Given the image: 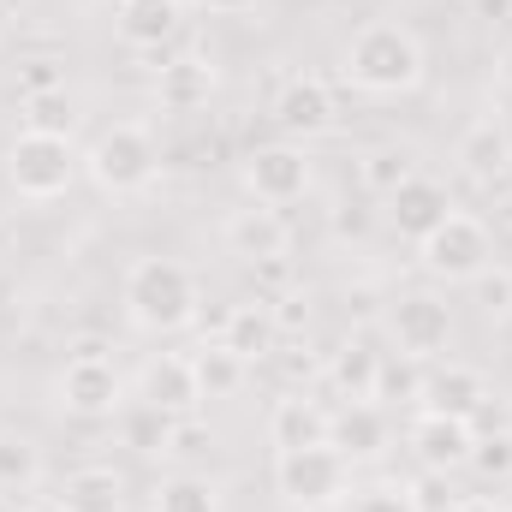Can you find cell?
<instances>
[{
    "instance_id": "1",
    "label": "cell",
    "mask_w": 512,
    "mask_h": 512,
    "mask_svg": "<svg viewBox=\"0 0 512 512\" xmlns=\"http://www.w3.org/2000/svg\"><path fill=\"white\" fill-rule=\"evenodd\" d=\"M120 304H126L131 328H143V334H179V328L197 322L203 286H197V274L179 256L143 251V256H131L126 274H120Z\"/></svg>"
},
{
    "instance_id": "2",
    "label": "cell",
    "mask_w": 512,
    "mask_h": 512,
    "mask_svg": "<svg viewBox=\"0 0 512 512\" xmlns=\"http://www.w3.org/2000/svg\"><path fill=\"white\" fill-rule=\"evenodd\" d=\"M340 72H346V84L364 90V96H405V90L423 84L429 54H423V42H417L411 24H399V18H370V24L352 30V42L340 48Z\"/></svg>"
},
{
    "instance_id": "3",
    "label": "cell",
    "mask_w": 512,
    "mask_h": 512,
    "mask_svg": "<svg viewBox=\"0 0 512 512\" xmlns=\"http://www.w3.org/2000/svg\"><path fill=\"white\" fill-rule=\"evenodd\" d=\"M274 495L292 512H334L352 501V459L328 441L316 447H274Z\"/></svg>"
},
{
    "instance_id": "4",
    "label": "cell",
    "mask_w": 512,
    "mask_h": 512,
    "mask_svg": "<svg viewBox=\"0 0 512 512\" xmlns=\"http://www.w3.org/2000/svg\"><path fill=\"white\" fill-rule=\"evenodd\" d=\"M84 173H90L108 197H137V191L155 185V173H161V149H155L149 126L120 120V126L96 131V143L84 149Z\"/></svg>"
},
{
    "instance_id": "5",
    "label": "cell",
    "mask_w": 512,
    "mask_h": 512,
    "mask_svg": "<svg viewBox=\"0 0 512 512\" xmlns=\"http://www.w3.org/2000/svg\"><path fill=\"white\" fill-rule=\"evenodd\" d=\"M84 155L72 149V137H48V131H18L6 143V185L24 203H54L72 191Z\"/></svg>"
},
{
    "instance_id": "6",
    "label": "cell",
    "mask_w": 512,
    "mask_h": 512,
    "mask_svg": "<svg viewBox=\"0 0 512 512\" xmlns=\"http://www.w3.org/2000/svg\"><path fill=\"white\" fill-rule=\"evenodd\" d=\"M54 399L72 417H120L126 411V376H120V364L108 358L102 340L72 346V358L54 376Z\"/></svg>"
},
{
    "instance_id": "7",
    "label": "cell",
    "mask_w": 512,
    "mask_h": 512,
    "mask_svg": "<svg viewBox=\"0 0 512 512\" xmlns=\"http://www.w3.org/2000/svg\"><path fill=\"white\" fill-rule=\"evenodd\" d=\"M489 262H495V239H489V227H483L477 215H465V209H453L435 233L417 239V268H423L429 280H447V286H471Z\"/></svg>"
},
{
    "instance_id": "8",
    "label": "cell",
    "mask_w": 512,
    "mask_h": 512,
    "mask_svg": "<svg viewBox=\"0 0 512 512\" xmlns=\"http://www.w3.org/2000/svg\"><path fill=\"white\" fill-rule=\"evenodd\" d=\"M310 179H316L310 149L292 143V137H280V143H256L251 155H245V191H251V203L286 209V203H298V197L310 191Z\"/></svg>"
},
{
    "instance_id": "9",
    "label": "cell",
    "mask_w": 512,
    "mask_h": 512,
    "mask_svg": "<svg viewBox=\"0 0 512 512\" xmlns=\"http://www.w3.org/2000/svg\"><path fill=\"white\" fill-rule=\"evenodd\" d=\"M387 334H393V346H399L405 358L435 364V358L447 352V340H453V310H447V298H435V292H399V298L387 304Z\"/></svg>"
},
{
    "instance_id": "10",
    "label": "cell",
    "mask_w": 512,
    "mask_h": 512,
    "mask_svg": "<svg viewBox=\"0 0 512 512\" xmlns=\"http://www.w3.org/2000/svg\"><path fill=\"white\" fill-rule=\"evenodd\" d=\"M405 441H411V459H417L423 471H435V477H453V471H465V465H471L477 423H465V417H447V411H423V405H417V417H411Z\"/></svg>"
},
{
    "instance_id": "11",
    "label": "cell",
    "mask_w": 512,
    "mask_h": 512,
    "mask_svg": "<svg viewBox=\"0 0 512 512\" xmlns=\"http://www.w3.org/2000/svg\"><path fill=\"white\" fill-rule=\"evenodd\" d=\"M334 120H340V102H334V84H328V78L298 72V78H286V84H280V96H274V126L286 131L292 143L322 137Z\"/></svg>"
},
{
    "instance_id": "12",
    "label": "cell",
    "mask_w": 512,
    "mask_h": 512,
    "mask_svg": "<svg viewBox=\"0 0 512 512\" xmlns=\"http://www.w3.org/2000/svg\"><path fill=\"white\" fill-rule=\"evenodd\" d=\"M221 245L227 256H239V262H280V256L292 251V227H286V215L280 209H268V203H245V209H233L227 221H221Z\"/></svg>"
},
{
    "instance_id": "13",
    "label": "cell",
    "mask_w": 512,
    "mask_h": 512,
    "mask_svg": "<svg viewBox=\"0 0 512 512\" xmlns=\"http://www.w3.org/2000/svg\"><path fill=\"white\" fill-rule=\"evenodd\" d=\"M382 203H387V227H393L399 239H411V245H417L423 233H435V227L459 209L453 191H447L441 179H429V173H411L399 191H387Z\"/></svg>"
},
{
    "instance_id": "14",
    "label": "cell",
    "mask_w": 512,
    "mask_h": 512,
    "mask_svg": "<svg viewBox=\"0 0 512 512\" xmlns=\"http://www.w3.org/2000/svg\"><path fill=\"white\" fill-rule=\"evenodd\" d=\"M453 161H459V173L465 179H477V185H495V179H507L512 173V126L507 114H477L471 126L459 131V143H453Z\"/></svg>"
},
{
    "instance_id": "15",
    "label": "cell",
    "mask_w": 512,
    "mask_h": 512,
    "mask_svg": "<svg viewBox=\"0 0 512 512\" xmlns=\"http://www.w3.org/2000/svg\"><path fill=\"white\" fill-rule=\"evenodd\" d=\"M137 399L155 405L161 417H191L203 405V387H197V364L185 352H155L143 370H137Z\"/></svg>"
},
{
    "instance_id": "16",
    "label": "cell",
    "mask_w": 512,
    "mask_h": 512,
    "mask_svg": "<svg viewBox=\"0 0 512 512\" xmlns=\"http://www.w3.org/2000/svg\"><path fill=\"white\" fill-rule=\"evenodd\" d=\"M423 411H447V417H465V423H477L489 405H495V387L483 370H471V364H429L423 370V399H417Z\"/></svg>"
},
{
    "instance_id": "17",
    "label": "cell",
    "mask_w": 512,
    "mask_h": 512,
    "mask_svg": "<svg viewBox=\"0 0 512 512\" xmlns=\"http://www.w3.org/2000/svg\"><path fill=\"white\" fill-rule=\"evenodd\" d=\"M387 441H393V423H387L382 399H346V405L334 411V423H328V447H334L340 459H352V465L382 459Z\"/></svg>"
},
{
    "instance_id": "18",
    "label": "cell",
    "mask_w": 512,
    "mask_h": 512,
    "mask_svg": "<svg viewBox=\"0 0 512 512\" xmlns=\"http://www.w3.org/2000/svg\"><path fill=\"white\" fill-rule=\"evenodd\" d=\"M185 24V0H120L114 6V36L137 54H161Z\"/></svg>"
},
{
    "instance_id": "19",
    "label": "cell",
    "mask_w": 512,
    "mask_h": 512,
    "mask_svg": "<svg viewBox=\"0 0 512 512\" xmlns=\"http://www.w3.org/2000/svg\"><path fill=\"white\" fill-rule=\"evenodd\" d=\"M328 423H334V411L310 387H286L268 405V441L274 447H316V441H328Z\"/></svg>"
},
{
    "instance_id": "20",
    "label": "cell",
    "mask_w": 512,
    "mask_h": 512,
    "mask_svg": "<svg viewBox=\"0 0 512 512\" xmlns=\"http://www.w3.org/2000/svg\"><path fill=\"white\" fill-rule=\"evenodd\" d=\"M126 471L114 465H78L60 477L54 489V512H126Z\"/></svg>"
},
{
    "instance_id": "21",
    "label": "cell",
    "mask_w": 512,
    "mask_h": 512,
    "mask_svg": "<svg viewBox=\"0 0 512 512\" xmlns=\"http://www.w3.org/2000/svg\"><path fill=\"white\" fill-rule=\"evenodd\" d=\"M221 346H227V352H239L245 364L274 358V346H280V322H274V310H268L262 298L233 304V310H227V322H221Z\"/></svg>"
},
{
    "instance_id": "22",
    "label": "cell",
    "mask_w": 512,
    "mask_h": 512,
    "mask_svg": "<svg viewBox=\"0 0 512 512\" xmlns=\"http://www.w3.org/2000/svg\"><path fill=\"white\" fill-rule=\"evenodd\" d=\"M209 96H215V66H209L203 54H179V60H167L161 78H155V102H161L167 114H197Z\"/></svg>"
},
{
    "instance_id": "23",
    "label": "cell",
    "mask_w": 512,
    "mask_h": 512,
    "mask_svg": "<svg viewBox=\"0 0 512 512\" xmlns=\"http://www.w3.org/2000/svg\"><path fill=\"white\" fill-rule=\"evenodd\" d=\"M328 387H334V399L346 405V399H376V382H382V352L370 346V340H346L334 358H328Z\"/></svg>"
},
{
    "instance_id": "24",
    "label": "cell",
    "mask_w": 512,
    "mask_h": 512,
    "mask_svg": "<svg viewBox=\"0 0 512 512\" xmlns=\"http://www.w3.org/2000/svg\"><path fill=\"white\" fill-rule=\"evenodd\" d=\"M149 512H221V483L209 471H167L149 489Z\"/></svg>"
},
{
    "instance_id": "25",
    "label": "cell",
    "mask_w": 512,
    "mask_h": 512,
    "mask_svg": "<svg viewBox=\"0 0 512 512\" xmlns=\"http://www.w3.org/2000/svg\"><path fill=\"white\" fill-rule=\"evenodd\" d=\"M411 173H417V161H411V149H405V143H376V149H364V161H358V185H364L370 197L399 191Z\"/></svg>"
},
{
    "instance_id": "26",
    "label": "cell",
    "mask_w": 512,
    "mask_h": 512,
    "mask_svg": "<svg viewBox=\"0 0 512 512\" xmlns=\"http://www.w3.org/2000/svg\"><path fill=\"white\" fill-rule=\"evenodd\" d=\"M191 364H197V387H203V399H233V393L245 387V376H251V364H245L239 352H227L221 340L203 346Z\"/></svg>"
},
{
    "instance_id": "27",
    "label": "cell",
    "mask_w": 512,
    "mask_h": 512,
    "mask_svg": "<svg viewBox=\"0 0 512 512\" xmlns=\"http://www.w3.org/2000/svg\"><path fill=\"white\" fill-rule=\"evenodd\" d=\"M42 483V447L30 435H0V495H30Z\"/></svg>"
},
{
    "instance_id": "28",
    "label": "cell",
    "mask_w": 512,
    "mask_h": 512,
    "mask_svg": "<svg viewBox=\"0 0 512 512\" xmlns=\"http://www.w3.org/2000/svg\"><path fill=\"white\" fill-rule=\"evenodd\" d=\"M215 447V435H209V423L191 411V417H167V441H161V459H173L179 471H191V459H203Z\"/></svg>"
},
{
    "instance_id": "29",
    "label": "cell",
    "mask_w": 512,
    "mask_h": 512,
    "mask_svg": "<svg viewBox=\"0 0 512 512\" xmlns=\"http://www.w3.org/2000/svg\"><path fill=\"white\" fill-rule=\"evenodd\" d=\"M24 131H48V137H72L78 131V108L66 90H48V96H24Z\"/></svg>"
},
{
    "instance_id": "30",
    "label": "cell",
    "mask_w": 512,
    "mask_h": 512,
    "mask_svg": "<svg viewBox=\"0 0 512 512\" xmlns=\"http://www.w3.org/2000/svg\"><path fill=\"white\" fill-rule=\"evenodd\" d=\"M471 304L483 322H512V268L489 262L477 280H471Z\"/></svg>"
},
{
    "instance_id": "31",
    "label": "cell",
    "mask_w": 512,
    "mask_h": 512,
    "mask_svg": "<svg viewBox=\"0 0 512 512\" xmlns=\"http://www.w3.org/2000/svg\"><path fill=\"white\" fill-rule=\"evenodd\" d=\"M465 471H477V477H489V483H507L512 477V429H477V447H471V465Z\"/></svg>"
},
{
    "instance_id": "32",
    "label": "cell",
    "mask_w": 512,
    "mask_h": 512,
    "mask_svg": "<svg viewBox=\"0 0 512 512\" xmlns=\"http://www.w3.org/2000/svg\"><path fill=\"white\" fill-rule=\"evenodd\" d=\"M393 393H405V405H417V399H423V364H417V358H405V352H399V364H393V358H382L376 399H393Z\"/></svg>"
},
{
    "instance_id": "33",
    "label": "cell",
    "mask_w": 512,
    "mask_h": 512,
    "mask_svg": "<svg viewBox=\"0 0 512 512\" xmlns=\"http://www.w3.org/2000/svg\"><path fill=\"white\" fill-rule=\"evenodd\" d=\"M352 512H417L405 483H376V489H352Z\"/></svg>"
},
{
    "instance_id": "34",
    "label": "cell",
    "mask_w": 512,
    "mask_h": 512,
    "mask_svg": "<svg viewBox=\"0 0 512 512\" xmlns=\"http://www.w3.org/2000/svg\"><path fill=\"white\" fill-rule=\"evenodd\" d=\"M18 90H24V96L66 90V66H60V60H48V54H36V60H24V66H18Z\"/></svg>"
},
{
    "instance_id": "35",
    "label": "cell",
    "mask_w": 512,
    "mask_h": 512,
    "mask_svg": "<svg viewBox=\"0 0 512 512\" xmlns=\"http://www.w3.org/2000/svg\"><path fill=\"white\" fill-rule=\"evenodd\" d=\"M268 310H274V322H280V334H298V328H310V292H298V286H292L286 298H274Z\"/></svg>"
},
{
    "instance_id": "36",
    "label": "cell",
    "mask_w": 512,
    "mask_h": 512,
    "mask_svg": "<svg viewBox=\"0 0 512 512\" xmlns=\"http://www.w3.org/2000/svg\"><path fill=\"white\" fill-rule=\"evenodd\" d=\"M447 512H507L495 495H459V501H447Z\"/></svg>"
},
{
    "instance_id": "37",
    "label": "cell",
    "mask_w": 512,
    "mask_h": 512,
    "mask_svg": "<svg viewBox=\"0 0 512 512\" xmlns=\"http://www.w3.org/2000/svg\"><path fill=\"white\" fill-rule=\"evenodd\" d=\"M203 12H215V18H239V12H256V0H197Z\"/></svg>"
},
{
    "instance_id": "38",
    "label": "cell",
    "mask_w": 512,
    "mask_h": 512,
    "mask_svg": "<svg viewBox=\"0 0 512 512\" xmlns=\"http://www.w3.org/2000/svg\"><path fill=\"white\" fill-rule=\"evenodd\" d=\"M495 84H501V90H512V42L501 48V60H495Z\"/></svg>"
},
{
    "instance_id": "39",
    "label": "cell",
    "mask_w": 512,
    "mask_h": 512,
    "mask_svg": "<svg viewBox=\"0 0 512 512\" xmlns=\"http://www.w3.org/2000/svg\"><path fill=\"white\" fill-rule=\"evenodd\" d=\"M507 6H512V0H477V12H483V18H507Z\"/></svg>"
},
{
    "instance_id": "40",
    "label": "cell",
    "mask_w": 512,
    "mask_h": 512,
    "mask_svg": "<svg viewBox=\"0 0 512 512\" xmlns=\"http://www.w3.org/2000/svg\"><path fill=\"white\" fill-rule=\"evenodd\" d=\"M501 227H512V191L501 197Z\"/></svg>"
},
{
    "instance_id": "41",
    "label": "cell",
    "mask_w": 512,
    "mask_h": 512,
    "mask_svg": "<svg viewBox=\"0 0 512 512\" xmlns=\"http://www.w3.org/2000/svg\"><path fill=\"white\" fill-rule=\"evenodd\" d=\"M0 512H12V507H6V495H0Z\"/></svg>"
},
{
    "instance_id": "42",
    "label": "cell",
    "mask_w": 512,
    "mask_h": 512,
    "mask_svg": "<svg viewBox=\"0 0 512 512\" xmlns=\"http://www.w3.org/2000/svg\"><path fill=\"white\" fill-rule=\"evenodd\" d=\"M12 512H30V507H12Z\"/></svg>"
}]
</instances>
